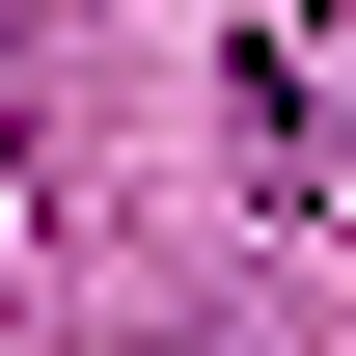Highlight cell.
<instances>
[{
  "instance_id": "cell-1",
  "label": "cell",
  "mask_w": 356,
  "mask_h": 356,
  "mask_svg": "<svg viewBox=\"0 0 356 356\" xmlns=\"http://www.w3.org/2000/svg\"><path fill=\"white\" fill-rule=\"evenodd\" d=\"M0 137H28V0H0Z\"/></svg>"
}]
</instances>
